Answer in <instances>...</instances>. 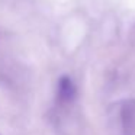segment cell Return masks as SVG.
I'll list each match as a JSON object with an SVG mask.
<instances>
[{
    "mask_svg": "<svg viewBox=\"0 0 135 135\" xmlns=\"http://www.w3.org/2000/svg\"><path fill=\"white\" fill-rule=\"evenodd\" d=\"M58 97L62 102H70L76 96V84L70 77H61L58 81Z\"/></svg>",
    "mask_w": 135,
    "mask_h": 135,
    "instance_id": "7a4b0ae2",
    "label": "cell"
},
{
    "mask_svg": "<svg viewBox=\"0 0 135 135\" xmlns=\"http://www.w3.org/2000/svg\"><path fill=\"white\" fill-rule=\"evenodd\" d=\"M122 128L125 134H132L135 131V102L129 100L122 108Z\"/></svg>",
    "mask_w": 135,
    "mask_h": 135,
    "instance_id": "6da1fadb",
    "label": "cell"
}]
</instances>
